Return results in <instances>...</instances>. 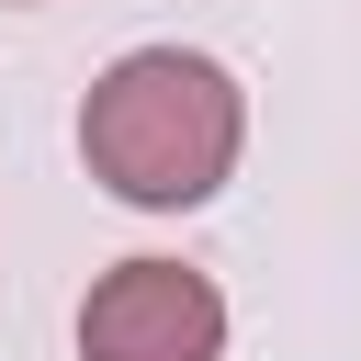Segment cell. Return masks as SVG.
Instances as JSON below:
<instances>
[{
	"mask_svg": "<svg viewBox=\"0 0 361 361\" xmlns=\"http://www.w3.org/2000/svg\"><path fill=\"white\" fill-rule=\"evenodd\" d=\"M248 158V90L203 45H124L79 102V169L135 214H192Z\"/></svg>",
	"mask_w": 361,
	"mask_h": 361,
	"instance_id": "1",
	"label": "cell"
},
{
	"mask_svg": "<svg viewBox=\"0 0 361 361\" xmlns=\"http://www.w3.org/2000/svg\"><path fill=\"white\" fill-rule=\"evenodd\" d=\"M79 361H226V293L192 259H113L79 305Z\"/></svg>",
	"mask_w": 361,
	"mask_h": 361,
	"instance_id": "2",
	"label": "cell"
}]
</instances>
